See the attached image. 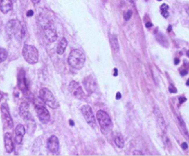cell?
<instances>
[{
    "mask_svg": "<svg viewBox=\"0 0 189 156\" xmlns=\"http://www.w3.org/2000/svg\"><path fill=\"white\" fill-rule=\"evenodd\" d=\"M6 32L9 37H15L18 41H21L26 33L25 28L16 19H11L7 23Z\"/></svg>",
    "mask_w": 189,
    "mask_h": 156,
    "instance_id": "1",
    "label": "cell"
},
{
    "mask_svg": "<svg viewBox=\"0 0 189 156\" xmlns=\"http://www.w3.org/2000/svg\"><path fill=\"white\" fill-rule=\"evenodd\" d=\"M68 63L75 69H81L84 66L85 56L84 52L80 49H73L68 57Z\"/></svg>",
    "mask_w": 189,
    "mask_h": 156,
    "instance_id": "2",
    "label": "cell"
},
{
    "mask_svg": "<svg viewBox=\"0 0 189 156\" xmlns=\"http://www.w3.org/2000/svg\"><path fill=\"white\" fill-rule=\"evenodd\" d=\"M39 97L43 103H45L47 106H49L52 109H57L59 107V103L56 100L55 96L48 90L47 88H42L39 91Z\"/></svg>",
    "mask_w": 189,
    "mask_h": 156,
    "instance_id": "3",
    "label": "cell"
},
{
    "mask_svg": "<svg viewBox=\"0 0 189 156\" xmlns=\"http://www.w3.org/2000/svg\"><path fill=\"white\" fill-rule=\"evenodd\" d=\"M22 56L24 57L26 62H28L29 64H36L39 59V53L38 50L35 46L26 45L23 46L22 49Z\"/></svg>",
    "mask_w": 189,
    "mask_h": 156,
    "instance_id": "4",
    "label": "cell"
},
{
    "mask_svg": "<svg viewBox=\"0 0 189 156\" xmlns=\"http://www.w3.org/2000/svg\"><path fill=\"white\" fill-rule=\"evenodd\" d=\"M41 27L45 31V37L48 42H55L57 39V33L55 25L48 19H44V22L40 23Z\"/></svg>",
    "mask_w": 189,
    "mask_h": 156,
    "instance_id": "5",
    "label": "cell"
},
{
    "mask_svg": "<svg viewBox=\"0 0 189 156\" xmlns=\"http://www.w3.org/2000/svg\"><path fill=\"white\" fill-rule=\"evenodd\" d=\"M96 118L100 125V128L104 133H108L112 129V122L109 116V115L103 110H99L96 112Z\"/></svg>",
    "mask_w": 189,
    "mask_h": 156,
    "instance_id": "6",
    "label": "cell"
},
{
    "mask_svg": "<svg viewBox=\"0 0 189 156\" xmlns=\"http://www.w3.org/2000/svg\"><path fill=\"white\" fill-rule=\"evenodd\" d=\"M81 111H82V114H83L85 121L87 122V124H88L91 128L95 129L96 126V122L95 115L93 113V111H92L91 107L89 105H84L82 107Z\"/></svg>",
    "mask_w": 189,
    "mask_h": 156,
    "instance_id": "7",
    "label": "cell"
},
{
    "mask_svg": "<svg viewBox=\"0 0 189 156\" xmlns=\"http://www.w3.org/2000/svg\"><path fill=\"white\" fill-rule=\"evenodd\" d=\"M69 91L73 95L75 98L79 100H84L85 99V93L84 92L82 87L79 85L78 82L76 81H71L69 85Z\"/></svg>",
    "mask_w": 189,
    "mask_h": 156,
    "instance_id": "8",
    "label": "cell"
},
{
    "mask_svg": "<svg viewBox=\"0 0 189 156\" xmlns=\"http://www.w3.org/2000/svg\"><path fill=\"white\" fill-rule=\"evenodd\" d=\"M35 111H36L38 118H39V119L42 123H48V122L50 121V119H51L50 114H49V112H48V110L44 105L36 104L35 105Z\"/></svg>",
    "mask_w": 189,
    "mask_h": 156,
    "instance_id": "9",
    "label": "cell"
},
{
    "mask_svg": "<svg viewBox=\"0 0 189 156\" xmlns=\"http://www.w3.org/2000/svg\"><path fill=\"white\" fill-rule=\"evenodd\" d=\"M47 150L53 154H57L60 151V140L56 136H51L46 142Z\"/></svg>",
    "mask_w": 189,
    "mask_h": 156,
    "instance_id": "10",
    "label": "cell"
},
{
    "mask_svg": "<svg viewBox=\"0 0 189 156\" xmlns=\"http://www.w3.org/2000/svg\"><path fill=\"white\" fill-rule=\"evenodd\" d=\"M1 113H2V116L5 120V123L7 124V126L9 129L13 128V119L11 118V115L9 113V110L8 108V105L6 104H4L1 105Z\"/></svg>",
    "mask_w": 189,
    "mask_h": 156,
    "instance_id": "11",
    "label": "cell"
},
{
    "mask_svg": "<svg viewBox=\"0 0 189 156\" xmlns=\"http://www.w3.org/2000/svg\"><path fill=\"white\" fill-rule=\"evenodd\" d=\"M154 114L156 115V118H157V120H158L159 128L161 129L163 131V132H166V129H167L166 122H165V119H164L163 115H162V114H161V112L159 111V109L158 106H155Z\"/></svg>",
    "mask_w": 189,
    "mask_h": 156,
    "instance_id": "12",
    "label": "cell"
},
{
    "mask_svg": "<svg viewBox=\"0 0 189 156\" xmlns=\"http://www.w3.org/2000/svg\"><path fill=\"white\" fill-rule=\"evenodd\" d=\"M4 143H5V149L8 153H11L14 151V145L13 140L10 133H5L4 135Z\"/></svg>",
    "mask_w": 189,
    "mask_h": 156,
    "instance_id": "13",
    "label": "cell"
},
{
    "mask_svg": "<svg viewBox=\"0 0 189 156\" xmlns=\"http://www.w3.org/2000/svg\"><path fill=\"white\" fill-rule=\"evenodd\" d=\"M24 135H25V128L23 125L19 124L15 129V141L17 144H21L22 142Z\"/></svg>",
    "mask_w": 189,
    "mask_h": 156,
    "instance_id": "14",
    "label": "cell"
},
{
    "mask_svg": "<svg viewBox=\"0 0 189 156\" xmlns=\"http://www.w3.org/2000/svg\"><path fill=\"white\" fill-rule=\"evenodd\" d=\"M13 8L12 0H0V11L4 14H7Z\"/></svg>",
    "mask_w": 189,
    "mask_h": 156,
    "instance_id": "15",
    "label": "cell"
},
{
    "mask_svg": "<svg viewBox=\"0 0 189 156\" xmlns=\"http://www.w3.org/2000/svg\"><path fill=\"white\" fill-rule=\"evenodd\" d=\"M20 115H21V118L25 120L32 119V116L30 114V111H29V105L26 103H22L20 106Z\"/></svg>",
    "mask_w": 189,
    "mask_h": 156,
    "instance_id": "16",
    "label": "cell"
},
{
    "mask_svg": "<svg viewBox=\"0 0 189 156\" xmlns=\"http://www.w3.org/2000/svg\"><path fill=\"white\" fill-rule=\"evenodd\" d=\"M18 84H19V88H20L22 91H27V83H26L25 76H24V72L23 71H21V73L19 74Z\"/></svg>",
    "mask_w": 189,
    "mask_h": 156,
    "instance_id": "17",
    "label": "cell"
},
{
    "mask_svg": "<svg viewBox=\"0 0 189 156\" xmlns=\"http://www.w3.org/2000/svg\"><path fill=\"white\" fill-rule=\"evenodd\" d=\"M67 45H68V42H67V39L63 37L61 40L59 42L57 43V52L59 55H63L67 48Z\"/></svg>",
    "mask_w": 189,
    "mask_h": 156,
    "instance_id": "18",
    "label": "cell"
},
{
    "mask_svg": "<svg viewBox=\"0 0 189 156\" xmlns=\"http://www.w3.org/2000/svg\"><path fill=\"white\" fill-rule=\"evenodd\" d=\"M109 42H110V45L112 50L114 52H118L119 51V42H118V38L115 34H110L109 36Z\"/></svg>",
    "mask_w": 189,
    "mask_h": 156,
    "instance_id": "19",
    "label": "cell"
},
{
    "mask_svg": "<svg viewBox=\"0 0 189 156\" xmlns=\"http://www.w3.org/2000/svg\"><path fill=\"white\" fill-rule=\"evenodd\" d=\"M178 121H179V126H180V129H181V130H182V132L186 136V138L189 139V134H188V132H187L186 124H185V122H183V118H181L180 115H178Z\"/></svg>",
    "mask_w": 189,
    "mask_h": 156,
    "instance_id": "20",
    "label": "cell"
},
{
    "mask_svg": "<svg viewBox=\"0 0 189 156\" xmlns=\"http://www.w3.org/2000/svg\"><path fill=\"white\" fill-rule=\"evenodd\" d=\"M114 142L117 145V147L119 148H123L124 147V140L120 135H116L114 137Z\"/></svg>",
    "mask_w": 189,
    "mask_h": 156,
    "instance_id": "21",
    "label": "cell"
},
{
    "mask_svg": "<svg viewBox=\"0 0 189 156\" xmlns=\"http://www.w3.org/2000/svg\"><path fill=\"white\" fill-rule=\"evenodd\" d=\"M169 7H168V5L166 4H163L161 5V15L164 17V18H168L169 17Z\"/></svg>",
    "mask_w": 189,
    "mask_h": 156,
    "instance_id": "22",
    "label": "cell"
},
{
    "mask_svg": "<svg viewBox=\"0 0 189 156\" xmlns=\"http://www.w3.org/2000/svg\"><path fill=\"white\" fill-rule=\"evenodd\" d=\"M8 57V53L4 48H0V63L4 62Z\"/></svg>",
    "mask_w": 189,
    "mask_h": 156,
    "instance_id": "23",
    "label": "cell"
},
{
    "mask_svg": "<svg viewBox=\"0 0 189 156\" xmlns=\"http://www.w3.org/2000/svg\"><path fill=\"white\" fill-rule=\"evenodd\" d=\"M132 10H128V11H126L124 13V19H125V21H129V19H131V17H132Z\"/></svg>",
    "mask_w": 189,
    "mask_h": 156,
    "instance_id": "24",
    "label": "cell"
},
{
    "mask_svg": "<svg viewBox=\"0 0 189 156\" xmlns=\"http://www.w3.org/2000/svg\"><path fill=\"white\" fill-rule=\"evenodd\" d=\"M169 91L172 92V93H175V92H177V90H176V88H174L173 86H170L169 87Z\"/></svg>",
    "mask_w": 189,
    "mask_h": 156,
    "instance_id": "25",
    "label": "cell"
},
{
    "mask_svg": "<svg viewBox=\"0 0 189 156\" xmlns=\"http://www.w3.org/2000/svg\"><path fill=\"white\" fill-rule=\"evenodd\" d=\"M186 101V97H183V96H182V97L179 98V103H180V104H183V103H185Z\"/></svg>",
    "mask_w": 189,
    "mask_h": 156,
    "instance_id": "26",
    "label": "cell"
},
{
    "mask_svg": "<svg viewBox=\"0 0 189 156\" xmlns=\"http://www.w3.org/2000/svg\"><path fill=\"white\" fill-rule=\"evenodd\" d=\"M133 154H134V155H144L142 153H140L139 151H134Z\"/></svg>",
    "mask_w": 189,
    "mask_h": 156,
    "instance_id": "27",
    "label": "cell"
},
{
    "mask_svg": "<svg viewBox=\"0 0 189 156\" xmlns=\"http://www.w3.org/2000/svg\"><path fill=\"white\" fill-rule=\"evenodd\" d=\"M182 148H183V150H186V149L188 148V145H187V143H186V142H183V143H182Z\"/></svg>",
    "mask_w": 189,
    "mask_h": 156,
    "instance_id": "28",
    "label": "cell"
},
{
    "mask_svg": "<svg viewBox=\"0 0 189 156\" xmlns=\"http://www.w3.org/2000/svg\"><path fill=\"white\" fill-rule=\"evenodd\" d=\"M26 15H27V17H32V16L33 15V10H29V11L27 12Z\"/></svg>",
    "mask_w": 189,
    "mask_h": 156,
    "instance_id": "29",
    "label": "cell"
},
{
    "mask_svg": "<svg viewBox=\"0 0 189 156\" xmlns=\"http://www.w3.org/2000/svg\"><path fill=\"white\" fill-rule=\"evenodd\" d=\"M187 74V70L186 69H183V70H181V75L182 76H185Z\"/></svg>",
    "mask_w": 189,
    "mask_h": 156,
    "instance_id": "30",
    "label": "cell"
},
{
    "mask_svg": "<svg viewBox=\"0 0 189 156\" xmlns=\"http://www.w3.org/2000/svg\"><path fill=\"white\" fill-rule=\"evenodd\" d=\"M116 98H117L118 100L120 99V98H122V94H120V92H117V94H116Z\"/></svg>",
    "mask_w": 189,
    "mask_h": 156,
    "instance_id": "31",
    "label": "cell"
},
{
    "mask_svg": "<svg viewBox=\"0 0 189 156\" xmlns=\"http://www.w3.org/2000/svg\"><path fill=\"white\" fill-rule=\"evenodd\" d=\"M151 26H152V23H151V22H147V23H146V27H147V28H150Z\"/></svg>",
    "mask_w": 189,
    "mask_h": 156,
    "instance_id": "32",
    "label": "cell"
},
{
    "mask_svg": "<svg viewBox=\"0 0 189 156\" xmlns=\"http://www.w3.org/2000/svg\"><path fill=\"white\" fill-rule=\"evenodd\" d=\"M31 1H32L33 4H38V3L41 1V0H31Z\"/></svg>",
    "mask_w": 189,
    "mask_h": 156,
    "instance_id": "33",
    "label": "cell"
},
{
    "mask_svg": "<svg viewBox=\"0 0 189 156\" xmlns=\"http://www.w3.org/2000/svg\"><path fill=\"white\" fill-rule=\"evenodd\" d=\"M113 75H114V76H117V75H118V70H117V69H114Z\"/></svg>",
    "mask_w": 189,
    "mask_h": 156,
    "instance_id": "34",
    "label": "cell"
},
{
    "mask_svg": "<svg viewBox=\"0 0 189 156\" xmlns=\"http://www.w3.org/2000/svg\"><path fill=\"white\" fill-rule=\"evenodd\" d=\"M179 61H180V60H179V59H178V58H176V59H175V60H174V63H175V65H177V64H179Z\"/></svg>",
    "mask_w": 189,
    "mask_h": 156,
    "instance_id": "35",
    "label": "cell"
},
{
    "mask_svg": "<svg viewBox=\"0 0 189 156\" xmlns=\"http://www.w3.org/2000/svg\"><path fill=\"white\" fill-rule=\"evenodd\" d=\"M167 31H168V32H171V31H172V26H171V25H170V26L168 27V29H167Z\"/></svg>",
    "mask_w": 189,
    "mask_h": 156,
    "instance_id": "36",
    "label": "cell"
},
{
    "mask_svg": "<svg viewBox=\"0 0 189 156\" xmlns=\"http://www.w3.org/2000/svg\"><path fill=\"white\" fill-rule=\"evenodd\" d=\"M70 125H71V126H74L73 121H72V120H70Z\"/></svg>",
    "mask_w": 189,
    "mask_h": 156,
    "instance_id": "37",
    "label": "cell"
},
{
    "mask_svg": "<svg viewBox=\"0 0 189 156\" xmlns=\"http://www.w3.org/2000/svg\"><path fill=\"white\" fill-rule=\"evenodd\" d=\"M186 56H187L189 57V50H188V51L186 52Z\"/></svg>",
    "mask_w": 189,
    "mask_h": 156,
    "instance_id": "38",
    "label": "cell"
},
{
    "mask_svg": "<svg viewBox=\"0 0 189 156\" xmlns=\"http://www.w3.org/2000/svg\"><path fill=\"white\" fill-rule=\"evenodd\" d=\"M186 85H187V86H189V80L186 81Z\"/></svg>",
    "mask_w": 189,
    "mask_h": 156,
    "instance_id": "39",
    "label": "cell"
},
{
    "mask_svg": "<svg viewBox=\"0 0 189 156\" xmlns=\"http://www.w3.org/2000/svg\"><path fill=\"white\" fill-rule=\"evenodd\" d=\"M186 10H187V14H188V15H189V8H187Z\"/></svg>",
    "mask_w": 189,
    "mask_h": 156,
    "instance_id": "40",
    "label": "cell"
},
{
    "mask_svg": "<svg viewBox=\"0 0 189 156\" xmlns=\"http://www.w3.org/2000/svg\"><path fill=\"white\" fill-rule=\"evenodd\" d=\"M12 1H13V2H15V1H16V0H12Z\"/></svg>",
    "mask_w": 189,
    "mask_h": 156,
    "instance_id": "41",
    "label": "cell"
},
{
    "mask_svg": "<svg viewBox=\"0 0 189 156\" xmlns=\"http://www.w3.org/2000/svg\"><path fill=\"white\" fill-rule=\"evenodd\" d=\"M158 1H161V0H158Z\"/></svg>",
    "mask_w": 189,
    "mask_h": 156,
    "instance_id": "42",
    "label": "cell"
}]
</instances>
